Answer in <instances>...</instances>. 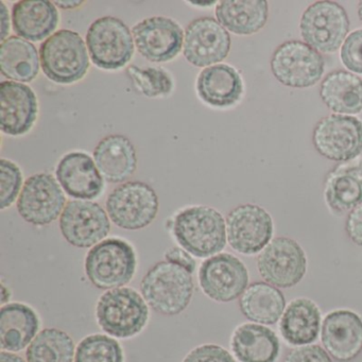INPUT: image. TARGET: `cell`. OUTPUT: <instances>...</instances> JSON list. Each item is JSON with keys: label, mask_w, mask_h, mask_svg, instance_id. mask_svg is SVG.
<instances>
[{"label": "cell", "mask_w": 362, "mask_h": 362, "mask_svg": "<svg viewBox=\"0 0 362 362\" xmlns=\"http://www.w3.org/2000/svg\"><path fill=\"white\" fill-rule=\"evenodd\" d=\"M173 236L194 257L209 258L226 247V222L223 216L209 206H192L175 216Z\"/></svg>", "instance_id": "1"}, {"label": "cell", "mask_w": 362, "mask_h": 362, "mask_svg": "<svg viewBox=\"0 0 362 362\" xmlns=\"http://www.w3.org/2000/svg\"><path fill=\"white\" fill-rule=\"evenodd\" d=\"M194 290L192 273L166 260L156 262L141 281V296L146 303L156 313L169 317L180 315L187 308Z\"/></svg>", "instance_id": "2"}, {"label": "cell", "mask_w": 362, "mask_h": 362, "mask_svg": "<svg viewBox=\"0 0 362 362\" xmlns=\"http://www.w3.org/2000/svg\"><path fill=\"white\" fill-rule=\"evenodd\" d=\"M99 326L110 336L127 339L136 336L147 325L149 308L145 298L133 288L107 290L96 306Z\"/></svg>", "instance_id": "3"}, {"label": "cell", "mask_w": 362, "mask_h": 362, "mask_svg": "<svg viewBox=\"0 0 362 362\" xmlns=\"http://www.w3.org/2000/svg\"><path fill=\"white\" fill-rule=\"evenodd\" d=\"M136 253L128 241L109 238L93 247L86 258V273L101 290L124 287L136 272Z\"/></svg>", "instance_id": "4"}, {"label": "cell", "mask_w": 362, "mask_h": 362, "mask_svg": "<svg viewBox=\"0 0 362 362\" xmlns=\"http://www.w3.org/2000/svg\"><path fill=\"white\" fill-rule=\"evenodd\" d=\"M40 59L46 77L59 84L79 81L90 67L86 43L77 33L67 29L58 31L42 44Z\"/></svg>", "instance_id": "5"}, {"label": "cell", "mask_w": 362, "mask_h": 362, "mask_svg": "<svg viewBox=\"0 0 362 362\" xmlns=\"http://www.w3.org/2000/svg\"><path fill=\"white\" fill-rule=\"evenodd\" d=\"M132 31L122 20L105 16L95 21L86 33V46L99 69L116 71L126 66L134 54Z\"/></svg>", "instance_id": "6"}, {"label": "cell", "mask_w": 362, "mask_h": 362, "mask_svg": "<svg viewBox=\"0 0 362 362\" xmlns=\"http://www.w3.org/2000/svg\"><path fill=\"white\" fill-rule=\"evenodd\" d=\"M107 213L124 230H141L156 219L158 198L145 182L131 181L114 188L107 199Z\"/></svg>", "instance_id": "7"}, {"label": "cell", "mask_w": 362, "mask_h": 362, "mask_svg": "<svg viewBox=\"0 0 362 362\" xmlns=\"http://www.w3.org/2000/svg\"><path fill=\"white\" fill-rule=\"evenodd\" d=\"M300 35L310 47L322 54H334L349 30L346 11L339 4L317 1L300 18Z\"/></svg>", "instance_id": "8"}, {"label": "cell", "mask_w": 362, "mask_h": 362, "mask_svg": "<svg viewBox=\"0 0 362 362\" xmlns=\"http://www.w3.org/2000/svg\"><path fill=\"white\" fill-rule=\"evenodd\" d=\"M323 57L308 44L289 41L281 44L271 60L274 77L289 88H306L315 86L324 74Z\"/></svg>", "instance_id": "9"}, {"label": "cell", "mask_w": 362, "mask_h": 362, "mask_svg": "<svg viewBox=\"0 0 362 362\" xmlns=\"http://www.w3.org/2000/svg\"><path fill=\"white\" fill-rule=\"evenodd\" d=\"M257 269L266 283L277 288L294 287L306 274V254L293 239L277 237L260 252Z\"/></svg>", "instance_id": "10"}, {"label": "cell", "mask_w": 362, "mask_h": 362, "mask_svg": "<svg viewBox=\"0 0 362 362\" xmlns=\"http://www.w3.org/2000/svg\"><path fill=\"white\" fill-rule=\"evenodd\" d=\"M66 206L60 183L50 173L27 179L18 200V211L25 221L43 226L56 221Z\"/></svg>", "instance_id": "11"}, {"label": "cell", "mask_w": 362, "mask_h": 362, "mask_svg": "<svg viewBox=\"0 0 362 362\" xmlns=\"http://www.w3.org/2000/svg\"><path fill=\"white\" fill-rule=\"evenodd\" d=\"M313 141L317 151L328 160H355L362 152V122L354 116H326L315 126Z\"/></svg>", "instance_id": "12"}, {"label": "cell", "mask_w": 362, "mask_h": 362, "mask_svg": "<svg viewBox=\"0 0 362 362\" xmlns=\"http://www.w3.org/2000/svg\"><path fill=\"white\" fill-rule=\"evenodd\" d=\"M199 284L211 300L228 303L243 296L249 287L247 267L236 256L219 253L204 260L199 269Z\"/></svg>", "instance_id": "13"}, {"label": "cell", "mask_w": 362, "mask_h": 362, "mask_svg": "<svg viewBox=\"0 0 362 362\" xmlns=\"http://www.w3.org/2000/svg\"><path fill=\"white\" fill-rule=\"evenodd\" d=\"M270 214L255 204L235 207L226 217V235L230 247L243 255H255L272 241Z\"/></svg>", "instance_id": "14"}, {"label": "cell", "mask_w": 362, "mask_h": 362, "mask_svg": "<svg viewBox=\"0 0 362 362\" xmlns=\"http://www.w3.org/2000/svg\"><path fill=\"white\" fill-rule=\"evenodd\" d=\"M60 230L65 240L79 249L98 245L111 230L107 211L92 201H69L60 217Z\"/></svg>", "instance_id": "15"}, {"label": "cell", "mask_w": 362, "mask_h": 362, "mask_svg": "<svg viewBox=\"0 0 362 362\" xmlns=\"http://www.w3.org/2000/svg\"><path fill=\"white\" fill-rule=\"evenodd\" d=\"M230 49V35L215 18H197L186 28L183 54L194 66H214L228 56Z\"/></svg>", "instance_id": "16"}, {"label": "cell", "mask_w": 362, "mask_h": 362, "mask_svg": "<svg viewBox=\"0 0 362 362\" xmlns=\"http://www.w3.org/2000/svg\"><path fill=\"white\" fill-rule=\"evenodd\" d=\"M131 31L139 54L150 62H168L183 47V30L171 18L162 16L147 18L135 25Z\"/></svg>", "instance_id": "17"}, {"label": "cell", "mask_w": 362, "mask_h": 362, "mask_svg": "<svg viewBox=\"0 0 362 362\" xmlns=\"http://www.w3.org/2000/svg\"><path fill=\"white\" fill-rule=\"evenodd\" d=\"M321 340L337 361H351L362 351L361 317L347 309L332 311L322 323Z\"/></svg>", "instance_id": "18"}, {"label": "cell", "mask_w": 362, "mask_h": 362, "mask_svg": "<svg viewBox=\"0 0 362 362\" xmlns=\"http://www.w3.org/2000/svg\"><path fill=\"white\" fill-rule=\"evenodd\" d=\"M56 175L64 192L78 200H94L105 188L96 163L83 152H71L63 156L57 166Z\"/></svg>", "instance_id": "19"}, {"label": "cell", "mask_w": 362, "mask_h": 362, "mask_svg": "<svg viewBox=\"0 0 362 362\" xmlns=\"http://www.w3.org/2000/svg\"><path fill=\"white\" fill-rule=\"evenodd\" d=\"M37 100L26 84L4 81L0 84V128L12 136L26 134L37 120Z\"/></svg>", "instance_id": "20"}, {"label": "cell", "mask_w": 362, "mask_h": 362, "mask_svg": "<svg viewBox=\"0 0 362 362\" xmlns=\"http://www.w3.org/2000/svg\"><path fill=\"white\" fill-rule=\"evenodd\" d=\"M94 160L109 183L127 181L137 168L136 150L128 137L120 134L105 136L94 150Z\"/></svg>", "instance_id": "21"}, {"label": "cell", "mask_w": 362, "mask_h": 362, "mask_svg": "<svg viewBox=\"0 0 362 362\" xmlns=\"http://www.w3.org/2000/svg\"><path fill=\"white\" fill-rule=\"evenodd\" d=\"M326 204L334 214L351 213L362 204V163H346L332 169L324 186Z\"/></svg>", "instance_id": "22"}, {"label": "cell", "mask_w": 362, "mask_h": 362, "mask_svg": "<svg viewBox=\"0 0 362 362\" xmlns=\"http://www.w3.org/2000/svg\"><path fill=\"white\" fill-rule=\"evenodd\" d=\"M199 97L215 107H230L239 103L243 94V82L234 67L214 65L201 71L197 82Z\"/></svg>", "instance_id": "23"}, {"label": "cell", "mask_w": 362, "mask_h": 362, "mask_svg": "<svg viewBox=\"0 0 362 362\" xmlns=\"http://www.w3.org/2000/svg\"><path fill=\"white\" fill-rule=\"evenodd\" d=\"M40 319L37 313L23 303H8L0 310V345L3 351H23L37 336Z\"/></svg>", "instance_id": "24"}, {"label": "cell", "mask_w": 362, "mask_h": 362, "mask_svg": "<svg viewBox=\"0 0 362 362\" xmlns=\"http://www.w3.org/2000/svg\"><path fill=\"white\" fill-rule=\"evenodd\" d=\"M230 349L240 362H275L281 353L276 334L257 323L239 325L233 332Z\"/></svg>", "instance_id": "25"}, {"label": "cell", "mask_w": 362, "mask_h": 362, "mask_svg": "<svg viewBox=\"0 0 362 362\" xmlns=\"http://www.w3.org/2000/svg\"><path fill=\"white\" fill-rule=\"evenodd\" d=\"M59 24L56 6L47 0H22L12 8V25L20 37L40 42L49 37Z\"/></svg>", "instance_id": "26"}, {"label": "cell", "mask_w": 362, "mask_h": 362, "mask_svg": "<svg viewBox=\"0 0 362 362\" xmlns=\"http://www.w3.org/2000/svg\"><path fill=\"white\" fill-rule=\"evenodd\" d=\"M279 330L286 342L296 346L315 342L321 330V311L307 298H294L286 307Z\"/></svg>", "instance_id": "27"}, {"label": "cell", "mask_w": 362, "mask_h": 362, "mask_svg": "<svg viewBox=\"0 0 362 362\" xmlns=\"http://www.w3.org/2000/svg\"><path fill=\"white\" fill-rule=\"evenodd\" d=\"M241 313L250 321L273 325L283 317L286 298L283 292L266 281L249 285L239 298Z\"/></svg>", "instance_id": "28"}, {"label": "cell", "mask_w": 362, "mask_h": 362, "mask_svg": "<svg viewBox=\"0 0 362 362\" xmlns=\"http://www.w3.org/2000/svg\"><path fill=\"white\" fill-rule=\"evenodd\" d=\"M268 16V3L264 0H223L216 8L220 25L238 35L258 33L266 25Z\"/></svg>", "instance_id": "29"}, {"label": "cell", "mask_w": 362, "mask_h": 362, "mask_svg": "<svg viewBox=\"0 0 362 362\" xmlns=\"http://www.w3.org/2000/svg\"><path fill=\"white\" fill-rule=\"evenodd\" d=\"M322 100L328 109L343 115L362 112V80L344 71L330 73L321 84Z\"/></svg>", "instance_id": "30"}, {"label": "cell", "mask_w": 362, "mask_h": 362, "mask_svg": "<svg viewBox=\"0 0 362 362\" xmlns=\"http://www.w3.org/2000/svg\"><path fill=\"white\" fill-rule=\"evenodd\" d=\"M0 69L4 77L18 82H31L37 77L40 59L37 48L22 37H8L0 45Z\"/></svg>", "instance_id": "31"}, {"label": "cell", "mask_w": 362, "mask_h": 362, "mask_svg": "<svg viewBox=\"0 0 362 362\" xmlns=\"http://www.w3.org/2000/svg\"><path fill=\"white\" fill-rule=\"evenodd\" d=\"M75 356L73 339L58 328L40 332L26 351L27 362H74Z\"/></svg>", "instance_id": "32"}, {"label": "cell", "mask_w": 362, "mask_h": 362, "mask_svg": "<svg viewBox=\"0 0 362 362\" xmlns=\"http://www.w3.org/2000/svg\"><path fill=\"white\" fill-rule=\"evenodd\" d=\"M75 362H124L119 342L105 334H90L76 349Z\"/></svg>", "instance_id": "33"}, {"label": "cell", "mask_w": 362, "mask_h": 362, "mask_svg": "<svg viewBox=\"0 0 362 362\" xmlns=\"http://www.w3.org/2000/svg\"><path fill=\"white\" fill-rule=\"evenodd\" d=\"M127 71L136 90L145 96H166L173 90V79L163 69H141L135 65H131Z\"/></svg>", "instance_id": "34"}, {"label": "cell", "mask_w": 362, "mask_h": 362, "mask_svg": "<svg viewBox=\"0 0 362 362\" xmlns=\"http://www.w3.org/2000/svg\"><path fill=\"white\" fill-rule=\"evenodd\" d=\"M23 185L20 167L6 158L0 160V209H6L16 202Z\"/></svg>", "instance_id": "35"}, {"label": "cell", "mask_w": 362, "mask_h": 362, "mask_svg": "<svg viewBox=\"0 0 362 362\" xmlns=\"http://www.w3.org/2000/svg\"><path fill=\"white\" fill-rule=\"evenodd\" d=\"M340 58L349 71L362 75V29L346 37L341 48Z\"/></svg>", "instance_id": "36"}, {"label": "cell", "mask_w": 362, "mask_h": 362, "mask_svg": "<svg viewBox=\"0 0 362 362\" xmlns=\"http://www.w3.org/2000/svg\"><path fill=\"white\" fill-rule=\"evenodd\" d=\"M183 362H236L234 357L222 346L204 344L192 349Z\"/></svg>", "instance_id": "37"}, {"label": "cell", "mask_w": 362, "mask_h": 362, "mask_svg": "<svg viewBox=\"0 0 362 362\" xmlns=\"http://www.w3.org/2000/svg\"><path fill=\"white\" fill-rule=\"evenodd\" d=\"M285 362H332L326 349L319 345H303L290 349Z\"/></svg>", "instance_id": "38"}, {"label": "cell", "mask_w": 362, "mask_h": 362, "mask_svg": "<svg viewBox=\"0 0 362 362\" xmlns=\"http://www.w3.org/2000/svg\"><path fill=\"white\" fill-rule=\"evenodd\" d=\"M345 230L355 245L362 247V204L353 209L347 216Z\"/></svg>", "instance_id": "39"}, {"label": "cell", "mask_w": 362, "mask_h": 362, "mask_svg": "<svg viewBox=\"0 0 362 362\" xmlns=\"http://www.w3.org/2000/svg\"><path fill=\"white\" fill-rule=\"evenodd\" d=\"M165 260L185 269L192 274H194V270H196V260L192 257V254L177 247L167 250L166 253H165Z\"/></svg>", "instance_id": "40"}, {"label": "cell", "mask_w": 362, "mask_h": 362, "mask_svg": "<svg viewBox=\"0 0 362 362\" xmlns=\"http://www.w3.org/2000/svg\"><path fill=\"white\" fill-rule=\"evenodd\" d=\"M0 9H1V42L6 41L8 33H9L10 23H9V14H8L7 8H6L5 4L0 3Z\"/></svg>", "instance_id": "41"}, {"label": "cell", "mask_w": 362, "mask_h": 362, "mask_svg": "<svg viewBox=\"0 0 362 362\" xmlns=\"http://www.w3.org/2000/svg\"><path fill=\"white\" fill-rule=\"evenodd\" d=\"M0 362H26L23 359L21 356L16 354L11 353V351H1L0 354Z\"/></svg>", "instance_id": "42"}, {"label": "cell", "mask_w": 362, "mask_h": 362, "mask_svg": "<svg viewBox=\"0 0 362 362\" xmlns=\"http://www.w3.org/2000/svg\"><path fill=\"white\" fill-rule=\"evenodd\" d=\"M54 5L59 6L62 9H74V8L79 7L83 4V1H54Z\"/></svg>", "instance_id": "43"}, {"label": "cell", "mask_w": 362, "mask_h": 362, "mask_svg": "<svg viewBox=\"0 0 362 362\" xmlns=\"http://www.w3.org/2000/svg\"><path fill=\"white\" fill-rule=\"evenodd\" d=\"M10 298H11L10 290L7 289V287L4 284H1V304H3V306L5 305V303L10 300Z\"/></svg>", "instance_id": "44"}, {"label": "cell", "mask_w": 362, "mask_h": 362, "mask_svg": "<svg viewBox=\"0 0 362 362\" xmlns=\"http://www.w3.org/2000/svg\"><path fill=\"white\" fill-rule=\"evenodd\" d=\"M358 16H359L360 22L362 23V1H360L358 6Z\"/></svg>", "instance_id": "45"}, {"label": "cell", "mask_w": 362, "mask_h": 362, "mask_svg": "<svg viewBox=\"0 0 362 362\" xmlns=\"http://www.w3.org/2000/svg\"><path fill=\"white\" fill-rule=\"evenodd\" d=\"M192 4H194V5H201L202 6H211L214 5L215 4V1H211V3L206 4V3H198V1H192Z\"/></svg>", "instance_id": "46"}]
</instances>
